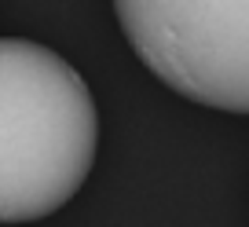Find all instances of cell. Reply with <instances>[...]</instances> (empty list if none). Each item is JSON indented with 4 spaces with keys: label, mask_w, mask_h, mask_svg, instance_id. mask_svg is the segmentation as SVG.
Wrapping results in <instances>:
<instances>
[{
    "label": "cell",
    "mask_w": 249,
    "mask_h": 227,
    "mask_svg": "<svg viewBox=\"0 0 249 227\" xmlns=\"http://www.w3.org/2000/svg\"><path fill=\"white\" fill-rule=\"evenodd\" d=\"M99 150L85 77L59 52L0 40V224H33L81 191Z\"/></svg>",
    "instance_id": "cell-1"
},
{
    "label": "cell",
    "mask_w": 249,
    "mask_h": 227,
    "mask_svg": "<svg viewBox=\"0 0 249 227\" xmlns=\"http://www.w3.org/2000/svg\"><path fill=\"white\" fill-rule=\"evenodd\" d=\"M117 22L161 85L249 114V0H114Z\"/></svg>",
    "instance_id": "cell-2"
}]
</instances>
